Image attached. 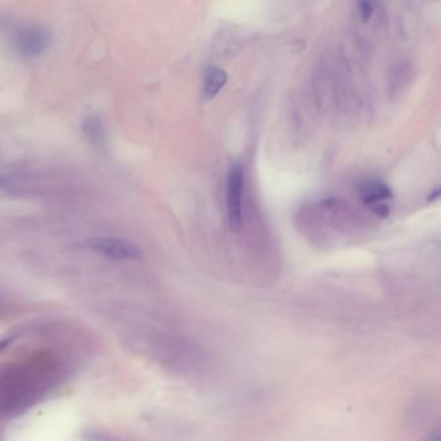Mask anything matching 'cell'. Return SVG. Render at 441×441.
<instances>
[{
	"mask_svg": "<svg viewBox=\"0 0 441 441\" xmlns=\"http://www.w3.org/2000/svg\"><path fill=\"white\" fill-rule=\"evenodd\" d=\"M52 45L51 30L40 23L25 26L16 38L17 51L25 58L42 56Z\"/></svg>",
	"mask_w": 441,
	"mask_h": 441,
	"instance_id": "1",
	"label": "cell"
},
{
	"mask_svg": "<svg viewBox=\"0 0 441 441\" xmlns=\"http://www.w3.org/2000/svg\"><path fill=\"white\" fill-rule=\"evenodd\" d=\"M439 196H440V189L438 188L432 194H430V198H429V201L430 202H433V201H436V199H439Z\"/></svg>",
	"mask_w": 441,
	"mask_h": 441,
	"instance_id": "8",
	"label": "cell"
},
{
	"mask_svg": "<svg viewBox=\"0 0 441 441\" xmlns=\"http://www.w3.org/2000/svg\"><path fill=\"white\" fill-rule=\"evenodd\" d=\"M88 246L94 253L114 260H139L142 256V251L138 244L122 238H93L88 242Z\"/></svg>",
	"mask_w": 441,
	"mask_h": 441,
	"instance_id": "3",
	"label": "cell"
},
{
	"mask_svg": "<svg viewBox=\"0 0 441 441\" xmlns=\"http://www.w3.org/2000/svg\"><path fill=\"white\" fill-rule=\"evenodd\" d=\"M4 184H5V180H4V179H1V177H0V186H4Z\"/></svg>",
	"mask_w": 441,
	"mask_h": 441,
	"instance_id": "10",
	"label": "cell"
},
{
	"mask_svg": "<svg viewBox=\"0 0 441 441\" xmlns=\"http://www.w3.org/2000/svg\"><path fill=\"white\" fill-rule=\"evenodd\" d=\"M81 131L87 140L94 147H103L105 144L104 122L99 114L86 116L81 123Z\"/></svg>",
	"mask_w": 441,
	"mask_h": 441,
	"instance_id": "6",
	"label": "cell"
},
{
	"mask_svg": "<svg viewBox=\"0 0 441 441\" xmlns=\"http://www.w3.org/2000/svg\"><path fill=\"white\" fill-rule=\"evenodd\" d=\"M360 198L365 206L372 210L377 216L386 218L390 214L387 202L394 197L391 188L379 180H368L360 186Z\"/></svg>",
	"mask_w": 441,
	"mask_h": 441,
	"instance_id": "4",
	"label": "cell"
},
{
	"mask_svg": "<svg viewBox=\"0 0 441 441\" xmlns=\"http://www.w3.org/2000/svg\"><path fill=\"white\" fill-rule=\"evenodd\" d=\"M359 7V12H360L361 18L364 21H368L370 17L373 16V3H369V1H362V3H359L357 4Z\"/></svg>",
	"mask_w": 441,
	"mask_h": 441,
	"instance_id": "7",
	"label": "cell"
},
{
	"mask_svg": "<svg viewBox=\"0 0 441 441\" xmlns=\"http://www.w3.org/2000/svg\"><path fill=\"white\" fill-rule=\"evenodd\" d=\"M244 173L241 163L233 164L227 183V212L232 229H238L242 224Z\"/></svg>",
	"mask_w": 441,
	"mask_h": 441,
	"instance_id": "2",
	"label": "cell"
},
{
	"mask_svg": "<svg viewBox=\"0 0 441 441\" xmlns=\"http://www.w3.org/2000/svg\"><path fill=\"white\" fill-rule=\"evenodd\" d=\"M426 441H440V436H439V432L438 431H435L433 433H431L430 436H429V439Z\"/></svg>",
	"mask_w": 441,
	"mask_h": 441,
	"instance_id": "9",
	"label": "cell"
},
{
	"mask_svg": "<svg viewBox=\"0 0 441 441\" xmlns=\"http://www.w3.org/2000/svg\"><path fill=\"white\" fill-rule=\"evenodd\" d=\"M227 81H228V75L225 70L220 69L218 66L207 68L203 77V88H202L203 99L206 101H210L214 97H216L224 88V86L227 84Z\"/></svg>",
	"mask_w": 441,
	"mask_h": 441,
	"instance_id": "5",
	"label": "cell"
}]
</instances>
